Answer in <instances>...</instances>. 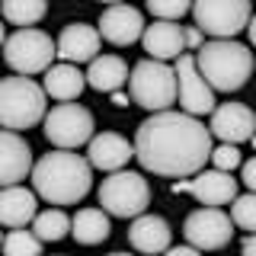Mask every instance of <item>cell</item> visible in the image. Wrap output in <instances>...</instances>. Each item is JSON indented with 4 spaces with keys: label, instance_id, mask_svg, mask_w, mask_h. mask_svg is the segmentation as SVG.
Segmentation results:
<instances>
[{
    "label": "cell",
    "instance_id": "cell-12",
    "mask_svg": "<svg viewBox=\"0 0 256 256\" xmlns=\"http://www.w3.org/2000/svg\"><path fill=\"white\" fill-rule=\"evenodd\" d=\"M173 192H189L202 208H221L230 205L237 198V180L234 173H221V170H202L192 180H180L173 182Z\"/></svg>",
    "mask_w": 256,
    "mask_h": 256
},
{
    "label": "cell",
    "instance_id": "cell-14",
    "mask_svg": "<svg viewBox=\"0 0 256 256\" xmlns=\"http://www.w3.org/2000/svg\"><path fill=\"white\" fill-rule=\"evenodd\" d=\"M96 29H100V36L106 38L109 45L125 48V45H134L138 38H144L148 22H144V13L138 10V6L116 4V6H106V10L100 13Z\"/></svg>",
    "mask_w": 256,
    "mask_h": 256
},
{
    "label": "cell",
    "instance_id": "cell-35",
    "mask_svg": "<svg viewBox=\"0 0 256 256\" xmlns=\"http://www.w3.org/2000/svg\"><path fill=\"white\" fill-rule=\"evenodd\" d=\"M246 36H250V42H253V48H256V13H253L250 26H246Z\"/></svg>",
    "mask_w": 256,
    "mask_h": 256
},
{
    "label": "cell",
    "instance_id": "cell-25",
    "mask_svg": "<svg viewBox=\"0 0 256 256\" xmlns=\"http://www.w3.org/2000/svg\"><path fill=\"white\" fill-rule=\"evenodd\" d=\"M45 10L48 6L42 4V0H6L4 4L6 22H13V26H20V29H32L45 16Z\"/></svg>",
    "mask_w": 256,
    "mask_h": 256
},
{
    "label": "cell",
    "instance_id": "cell-20",
    "mask_svg": "<svg viewBox=\"0 0 256 256\" xmlns=\"http://www.w3.org/2000/svg\"><path fill=\"white\" fill-rule=\"evenodd\" d=\"M170 240H173V230L166 224V218H160V214H141L128 228V244L138 253H148V256L166 253L170 250Z\"/></svg>",
    "mask_w": 256,
    "mask_h": 256
},
{
    "label": "cell",
    "instance_id": "cell-3",
    "mask_svg": "<svg viewBox=\"0 0 256 256\" xmlns=\"http://www.w3.org/2000/svg\"><path fill=\"white\" fill-rule=\"evenodd\" d=\"M196 64L214 93H237L253 74V52L237 38H212L196 54Z\"/></svg>",
    "mask_w": 256,
    "mask_h": 256
},
{
    "label": "cell",
    "instance_id": "cell-31",
    "mask_svg": "<svg viewBox=\"0 0 256 256\" xmlns=\"http://www.w3.org/2000/svg\"><path fill=\"white\" fill-rule=\"evenodd\" d=\"M240 180H244V186L256 192V154L250 160H244V166H240Z\"/></svg>",
    "mask_w": 256,
    "mask_h": 256
},
{
    "label": "cell",
    "instance_id": "cell-37",
    "mask_svg": "<svg viewBox=\"0 0 256 256\" xmlns=\"http://www.w3.org/2000/svg\"><path fill=\"white\" fill-rule=\"evenodd\" d=\"M250 144H253V150H256V134H253V141H250Z\"/></svg>",
    "mask_w": 256,
    "mask_h": 256
},
{
    "label": "cell",
    "instance_id": "cell-34",
    "mask_svg": "<svg viewBox=\"0 0 256 256\" xmlns=\"http://www.w3.org/2000/svg\"><path fill=\"white\" fill-rule=\"evenodd\" d=\"M128 102H132V96H128V93H122V90H118V93H112V106H118V109H125V106H128Z\"/></svg>",
    "mask_w": 256,
    "mask_h": 256
},
{
    "label": "cell",
    "instance_id": "cell-23",
    "mask_svg": "<svg viewBox=\"0 0 256 256\" xmlns=\"http://www.w3.org/2000/svg\"><path fill=\"white\" fill-rule=\"evenodd\" d=\"M112 234V224H109V214L102 208H80L74 214V228H70V237L84 246H96L102 240H109Z\"/></svg>",
    "mask_w": 256,
    "mask_h": 256
},
{
    "label": "cell",
    "instance_id": "cell-28",
    "mask_svg": "<svg viewBox=\"0 0 256 256\" xmlns=\"http://www.w3.org/2000/svg\"><path fill=\"white\" fill-rule=\"evenodd\" d=\"M148 13L160 22H180L186 13H192V4L186 0H176V4H160V0H150L148 4Z\"/></svg>",
    "mask_w": 256,
    "mask_h": 256
},
{
    "label": "cell",
    "instance_id": "cell-8",
    "mask_svg": "<svg viewBox=\"0 0 256 256\" xmlns=\"http://www.w3.org/2000/svg\"><path fill=\"white\" fill-rule=\"evenodd\" d=\"M93 112L80 102H58L48 109L45 122H42V134L48 144H54V150H77L84 144H90L93 134Z\"/></svg>",
    "mask_w": 256,
    "mask_h": 256
},
{
    "label": "cell",
    "instance_id": "cell-17",
    "mask_svg": "<svg viewBox=\"0 0 256 256\" xmlns=\"http://www.w3.org/2000/svg\"><path fill=\"white\" fill-rule=\"evenodd\" d=\"M0 148H4V164H0V182L6 186H20L26 176H32L36 164H32V148L22 134L16 132H6L0 134Z\"/></svg>",
    "mask_w": 256,
    "mask_h": 256
},
{
    "label": "cell",
    "instance_id": "cell-15",
    "mask_svg": "<svg viewBox=\"0 0 256 256\" xmlns=\"http://www.w3.org/2000/svg\"><path fill=\"white\" fill-rule=\"evenodd\" d=\"M100 45L102 36L100 29L90 22H68L58 36V58L61 64H93L100 58Z\"/></svg>",
    "mask_w": 256,
    "mask_h": 256
},
{
    "label": "cell",
    "instance_id": "cell-9",
    "mask_svg": "<svg viewBox=\"0 0 256 256\" xmlns=\"http://www.w3.org/2000/svg\"><path fill=\"white\" fill-rule=\"evenodd\" d=\"M196 26L212 38H234L253 20V6L246 0H198L192 4Z\"/></svg>",
    "mask_w": 256,
    "mask_h": 256
},
{
    "label": "cell",
    "instance_id": "cell-13",
    "mask_svg": "<svg viewBox=\"0 0 256 256\" xmlns=\"http://www.w3.org/2000/svg\"><path fill=\"white\" fill-rule=\"evenodd\" d=\"M208 132L214 134L221 144H244L253 141L256 134V112L244 102H221L218 109L212 112V122H208Z\"/></svg>",
    "mask_w": 256,
    "mask_h": 256
},
{
    "label": "cell",
    "instance_id": "cell-6",
    "mask_svg": "<svg viewBox=\"0 0 256 256\" xmlns=\"http://www.w3.org/2000/svg\"><path fill=\"white\" fill-rule=\"evenodd\" d=\"M96 198H100V205H102L106 214H112V218H132L134 221V218H141V214H148L150 186H148V180H144L141 173L118 170V173H109L106 180H102Z\"/></svg>",
    "mask_w": 256,
    "mask_h": 256
},
{
    "label": "cell",
    "instance_id": "cell-29",
    "mask_svg": "<svg viewBox=\"0 0 256 256\" xmlns=\"http://www.w3.org/2000/svg\"><path fill=\"white\" fill-rule=\"evenodd\" d=\"M244 166V157L234 144H221V148L212 150V170H221V173H234Z\"/></svg>",
    "mask_w": 256,
    "mask_h": 256
},
{
    "label": "cell",
    "instance_id": "cell-21",
    "mask_svg": "<svg viewBox=\"0 0 256 256\" xmlns=\"http://www.w3.org/2000/svg\"><path fill=\"white\" fill-rule=\"evenodd\" d=\"M128 64L118 54H100L90 68H86V86H93L96 93H118L128 84Z\"/></svg>",
    "mask_w": 256,
    "mask_h": 256
},
{
    "label": "cell",
    "instance_id": "cell-27",
    "mask_svg": "<svg viewBox=\"0 0 256 256\" xmlns=\"http://www.w3.org/2000/svg\"><path fill=\"white\" fill-rule=\"evenodd\" d=\"M230 221L234 228L256 234V192H244L230 202Z\"/></svg>",
    "mask_w": 256,
    "mask_h": 256
},
{
    "label": "cell",
    "instance_id": "cell-22",
    "mask_svg": "<svg viewBox=\"0 0 256 256\" xmlns=\"http://www.w3.org/2000/svg\"><path fill=\"white\" fill-rule=\"evenodd\" d=\"M42 86H45V93L52 96V100L74 102L77 96L84 93V86H86V74L77 68V64H54V68L45 74Z\"/></svg>",
    "mask_w": 256,
    "mask_h": 256
},
{
    "label": "cell",
    "instance_id": "cell-19",
    "mask_svg": "<svg viewBox=\"0 0 256 256\" xmlns=\"http://www.w3.org/2000/svg\"><path fill=\"white\" fill-rule=\"evenodd\" d=\"M38 218V196L26 186H6L0 192V221L10 230H26Z\"/></svg>",
    "mask_w": 256,
    "mask_h": 256
},
{
    "label": "cell",
    "instance_id": "cell-33",
    "mask_svg": "<svg viewBox=\"0 0 256 256\" xmlns=\"http://www.w3.org/2000/svg\"><path fill=\"white\" fill-rule=\"evenodd\" d=\"M240 256H256V234H246L240 244Z\"/></svg>",
    "mask_w": 256,
    "mask_h": 256
},
{
    "label": "cell",
    "instance_id": "cell-16",
    "mask_svg": "<svg viewBox=\"0 0 256 256\" xmlns=\"http://www.w3.org/2000/svg\"><path fill=\"white\" fill-rule=\"evenodd\" d=\"M134 157V141L122 138L118 132H102L86 144V160L93 170L102 173H118L128 166V160Z\"/></svg>",
    "mask_w": 256,
    "mask_h": 256
},
{
    "label": "cell",
    "instance_id": "cell-11",
    "mask_svg": "<svg viewBox=\"0 0 256 256\" xmlns=\"http://www.w3.org/2000/svg\"><path fill=\"white\" fill-rule=\"evenodd\" d=\"M176 68V80H180V109L186 116H212L214 109V90L208 86V80L198 74L196 54H182L180 61L173 64Z\"/></svg>",
    "mask_w": 256,
    "mask_h": 256
},
{
    "label": "cell",
    "instance_id": "cell-30",
    "mask_svg": "<svg viewBox=\"0 0 256 256\" xmlns=\"http://www.w3.org/2000/svg\"><path fill=\"white\" fill-rule=\"evenodd\" d=\"M182 36H186V52H202L205 48V32L198 26H182Z\"/></svg>",
    "mask_w": 256,
    "mask_h": 256
},
{
    "label": "cell",
    "instance_id": "cell-1",
    "mask_svg": "<svg viewBox=\"0 0 256 256\" xmlns=\"http://www.w3.org/2000/svg\"><path fill=\"white\" fill-rule=\"evenodd\" d=\"M212 132L202 118L186 112H154L134 132V157L148 173L166 176V180H186L205 170V160H212Z\"/></svg>",
    "mask_w": 256,
    "mask_h": 256
},
{
    "label": "cell",
    "instance_id": "cell-4",
    "mask_svg": "<svg viewBox=\"0 0 256 256\" xmlns=\"http://www.w3.org/2000/svg\"><path fill=\"white\" fill-rule=\"evenodd\" d=\"M48 93L42 84H36L32 77H4L0 80V125L6 132H26L36 128L38 122H45L48 116Z\"/></svg>",
    "mask_w": 256,
    "mask_h": 256
},
{
    "label": "cell",
    "instance_id": "cell-36",
    "mask_svg": "<svg viewBox=\"0 0 256 256\" xmlns=\"http://www.w3.org/2000/svg\"><path fill=\"white\" fill-rule=\"evenodd\" d=\"M109 256H132V253H109Z\"/></svg>",
    "mask_w": 256,
    "mask_h": 256
},
{
    "label": "cell",
    "instance_id": "cell-24",
    "mask_svg": "<svg viewBox=\"0 0 256 256\" xmlns=\"http://www.w3.org/2000/svg\"><path fill=\"white\" fill-rule=\"evenodd\" d=\"M74 228V218H68L64 208H48V212H38V218L32 221V234H36L42 244H58L70 234Z\"/></svg>",
    "mask_w": 256,
    "mask_h": 256
},
{
    "label": "cell",
    "instance_id": "cell-2",
    "mask_svg": "<svg viewBox=\"0 0 256 256\" xmlns=\"http://www.w3.org/2000/svg\"><path fill=\"white\" fill-rule=\"evenodd\" d=\"M32 186L48 205H77L93 189V166L77 150H48L36 160Z\"/></svg>",
    "mask_w": 256,
    "mask_h": 256
},
{
    "label": "cell",
    "instance_id": "cell-5",
    "mask_svg": "<svg viewBox=\"0 0 256 256\" xmlns=\"http://www.w3.org/2000/svg\"><path fill=\"white\" fill-rule=\"evenodd\" d=\"M128 96L154 116V112H166L173 102H180V80H176V68L164 61L144 58L132 68L128 77Z\"/></svg>",
    "mask_w": 256,
    "mask_h": 256
},
{
    "label": "cell",
    "instance_id": "cell-7",
    "mask_svg": "<svg viewBox=\"0 0 256 256\" xmlns=\"http://www.w3.org/2000/svg\"><path fill=\"white\" fill-rule=\"evenodd\" d=\"M54 58H58V42H52V36L42 29H16L13 36H6L4 61L20 77L48 74L54 68Z\"/></svg>",
    "mask_w": 256,
    "mask_h": 256
},
{
    "label": "cell",
    "instance_id": "cell-32",
    "mask_svg": "<svg viewBox=\"0 0 256 256\" xmlns=\"http://www.w3.org/2000/svg\"><path fill=\"white\" fill-rule=\"evenodd\" d=\"M164 256H202V250H196V246H189V244H182V246H170Z\"/></svg>",
    "mask_w": 256,
    "mask_h": 256
},
{
    "label": "cell",
    "instance_id": "cell-26",
    "mask_svg": "<svg viewBox=\"0 0 256 256\" xmlns=\"http://www.w3.org/2000/svg\"><path fill=\"white\" fill-rule=\"evenodd\" d=\"M42 246L32 230H10L4 237V256H42Z\"/></svg>",
    "mask_w": 256,
    "mask_h": 256
},
{
    "label": "cell",
    "instance_id": "cell-18",
    "mask_svg": "<svg viewBox=\"0 0 256 256\" xmlns=\"http://www.w3.org/2000/svg\"><path fill=\"white\" fill-rule=\"evenodd\" d=\"M144 52H148L150 61H180L182 52H186V36H182V26L180 22H160L154 20L148 29H144V38H141Z\"/></svg>",
    "mask_w": 256,
    "mask_h": 256
},
{
    "label": "cell",
    "instance_id": "cell-10",
    "mask_svg": "<svg viewBox=\"0 0 256 256\" xmlns=\"http://www.w3.org/2000/svg\"><path fill=\"white\" fill-rule=\"evenodd\" d=\"M182 237H186L189 246H196V250H221V246L230 244V237H234V221H230L228 212H221V208H196V212L186 214V221H182Z\"/></svg>",
    "mask_w": 256,
    "mask_h": 256
}]
</instances>
